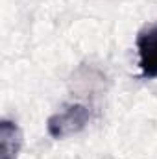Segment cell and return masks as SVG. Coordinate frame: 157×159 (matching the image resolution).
<instances>
[{"mask_svg":"<svg viewBox=\"0 0 157 159\" xmlns=\"http://www.w3.org/2000/svg\"><path fill=\"white\" fill-rule=\"evenodd\" d=\"M91 119V109L83 104H69L63 111L52 115L46 128L48 133L54 139H65L69 135H74L85 128V124Z\"/></svg>","mask_w":157,"mask_h":159,"instance_id":"1","label":"cell"},{"mask_svg":"<svg viewBox=\"0 0 157 159\" xmlns=\"http://www.w3.org/2000/svg\"><path fill=\"white\" fill-rule=\"evenodd\" d=\"M137 52L142 78H157V26H152L139 34Z\"/></svg>","mask_w":157,"mask_h":159,"instance_id":"2","label":"cell"},{"mask_svg":"<svg viewBox=\"0 0 157 159\" xmlns=\"http://www.w3.org/2000/svg\"><path fill=\"white\" fill-rule=\"evenodd\" d=\"M22 144V133L11 120L0 122V159H17Z\"/></svg>","mask_w":157,"mask_h":159,"instance_id":"3","label":"cell"}]
</instances>
